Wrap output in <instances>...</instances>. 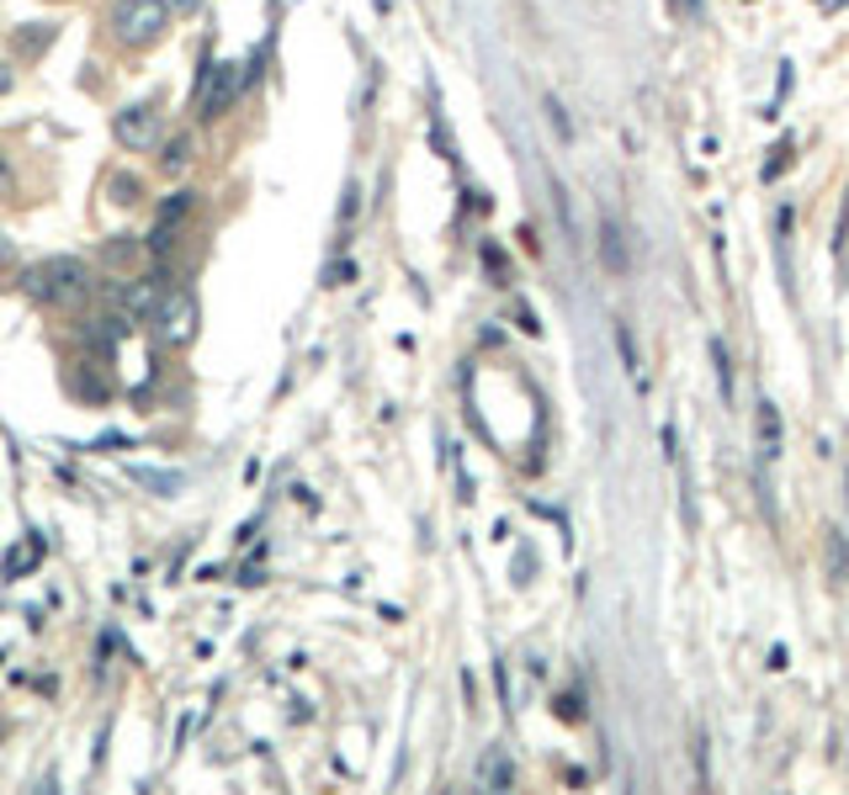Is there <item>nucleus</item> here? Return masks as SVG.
Instances as JSON below:
<instances>
[{"label":"nucleus","mask_w":849,"mask_h":795,"mask_svg":"<svg viewBox=\"0 0 849 795\" xmlns=\"http://www.w3.org/2000/svg\"><path fill=\"white\" fill-rule=\"evenodd\" d=\"M22 287L38 297V303H53V308H74V303H85L91 297V271L70 255H59V261H43L32 265L22 276Z\"/></svg>","instance_id":"obj_1"},{"label":"nucleus","mask_w":849,"mask_h":795,"mask_svg":"<svg viewBox=\"0 0 849 795\" xmlns=\"http://www.w3.org/2000/svg\"><path fill=\"white\" fill-rule=\"evenodd\" d=\"M170 27V6L165 0H118L112 6V38L122 49H149L160 43Z\"/></svg>","instance_id":"obj_2"},{"label":"nucleus","mask_w":849,"mask_h":795,"mask_svg":"<svg viewBox=\"0 0 849 795\" xmlns=\"http://www.w3.org/2000/svg\"><path fill=\"white\" fill-rule=\"evenodd\" d=\"M244 74L234 70V64H202V91H196V118L202 122H219L229 106H234V96H240Z\"/></svg>","instance_id":"obj_3"},{"label":"nucleus","mask_w":849,"mask_h":795,"mask_svg":"<svg viewBox=\"0 0 849 795\" xmlns=\"http://www.w3.org/2000/svg\"><path fill=\"white\" fill-rule=\"evenodd\" d=\"M112 139H118L122 149H133V154H144V149L160 144V112H154V101L122 106L118 118H112Z\"/></svg>","instance_id":"obj_4"},{"label":"nucleus","mask_w":849,"mask_h":795,"mask_svg":"<svg viewBox=\"0 0 849 795\" xmlns=\"http://www.w3.org/2000/svg\"><path fill=\"white\" fill-rule=\"evenodd\" d=\"M165 276H139V282H107V303L118 308V314H128L133 324L139 318H154V308H160V297H165V287H160Z\"/></svg>","instance_id":"obj_5"},{"label":"nucleus","mask_w":849,"mask_h":795,"mask_svg":"<svg viewBox=\"0 0 849 795\" xmlns=\"http://www.w3.org/2000/svg\"><path fill=\"white\" fill-rule=\"evenodd\" d=\"M154 318H160V339L165 345H186L196 335V297L192 292H165Z\"/></svg>","instance_id":"obj_6"},{"label":"nucleus","mask_w":849,"mask_h":795,"mask_svg":"<svg viewBox=\"0 0 849 795\" xmlns=\"http://www.w3.org/2000/svg\"><path fill=\"white\" fill-rule=\"evenodd\" d=\"M53 38H59V27L32 22V27H22V32H11V53H17V59H38V53L49 49Z\"/></svg>","instance_id":"obj_7"},{"label":"nucleus","mask_w":849,"mask_h":795,"mask_svg":"<svg viewBox=\"0 0 849 795\" xmlns=\"http://www.w3.org/2000/svg\"><path fill=\"white\" fill-rule=\"evenodd\" d=\"M192 160H196V139H192V133H175V139H165V154H160V170H165V175H181Z\"/></svg>","instance_id":"obj_8"},{"label":"nucleus","mask_w":849,"mask_h":795,"mask_svg":"<svg viewBox=\"0 0 849 795\" xmlns=\"http://www.w3.org/2000/svg\"><path fill=\"white\" fill-rule=\"evenodd\" d=\"M759 457L765 461L780 457V414L770 404H759Z\"/></svg>","instance_id":"obj_9"},{"label":"nucleus","mask_w":849,"mask_h":795,"mask_svg":"<svg viewBox=\"0 0 849 795\" xmlns=\"http://www.w3.org/2000/svg\"><path fill=\"white\" fill-rule=\"evenodd\" d=\"M133 482L149 488V493H181V472H160V467H133Z\"/></svg>","instance_id":"obj_10"},{"label":"nucleus","mask_w":849,"mask_h":795,"mask_svg":"<svg viewBox=\"0 0 849 795\" xmlns=\"http://www.w3.org/2000/svg\"><path fill=\"white\" fill-rule=\"evenodd\" d=\"M600 239H606V271H616V276H621V271H627V244H621V234H616V223H600Z\"/></svg>","instance_id":"obj_11"},{"label":"nucleus","mask_w":849,"mask_h":795,"mask_svg":"<svg viewBox=\"0 0 849 795\" xmlns=\"http://www.w3.org/2000/svg\"><path fill=\"white\" fill-rule=\"evenodd\" d=\"M107 192H112V202H118V207H133V202L144 196V181L122 170V175H112V186H107Z\"/></svg>","instance_id":"obj_12"},{"label":"nucleus","mask_w":849,"mask_h":795,"mask_svg":"<svg viewBox=\"0 0 849 795\" xmlns=\"http://www.w3.org/2000/svg\"><path fill=\"white\" fill-rule=\"evenodd\" d=\"M192 207H196V192H170L165 202H160V223H181Z\"/></svg>","instance_id":"obj_13"},{"label":"nucleus","mask_w":849,"mask_h":795,"mask_svg":"<svg viewBox=\"0 0 849 795\" xmlns=\"http://www.w3.org/2000/svg\"><path fill=\"white\" fill-rule=\"evenodd\" d=\"M139 249H144V244H139V239H128V234H118V239H112V244H107V249H101V261H107V265H122V261H133Z\"/></svg>","instance_id":"obj_14"},{"label":"nucleus","mask_w":849,"mask_h":795,"mask_svg":"<svg viewBox=\"0 0 849 795\" xmlns=\"http://www.w3.org/2000/svg\"><path fill=\"white\" fill-rule=\"evenodd\" d=\"M711 361H717V383H722V398H732V366H728V345L711 339Z\"/></svg>","instance_id":"obj_15"},{"label":"nucleus","mask_w":849,"mask_h":795,"mask_svg":"<svg viewBox=\"0 0 849 795\" xmlns=\"http://www.w3.org/2000/svg\"><path fill=\"white\" fill-rule=\"evenodd\" d=\"M616 345H621V356H627V371L643 383V366H637V345H631V329L627 324H616Z\"/></svg>","instance_id":"obj_16"},{"label":"nucleus","mask_w":849,"mask_h":795,"mask_svg":"<svg viewBox=\"0 0 849 795\" xmlns=\"http://www.w3.org/2000/svg\"><path fill=\"white\" fill-rule=\"evenodd\" d=\"M11 181H17V175H11V154H6V149H0V196L11 192Z\"/></svg>","instance_id":"obj_17"},{"label":"nucleus","mask_w":849,"mask_h":795,"mask_svg":"<svg viewBox=\"0 0 849 795\" xmlns=\"http://www.w3.org/2000/svg\"><path fill=\"white\" fill-rule=\"evenodd\" d=\"M170 17H192V11H202V0H165Z\"/></svg>","instance_id":"obj_18"},{"label":"nucleus","mask_w":849,"mask_h":795,"mask_svg":"<svg viewBox=\"0 0 849 795\" xmlns=\"http://www.w3.org/2000/svg\"><path fill=\"white\" fill-rule=\"evenodd\" d=\"M6 91H11V70L0 64V96H6Z\"/></svg>","instance_id":"obj_19"}]
</instances>
